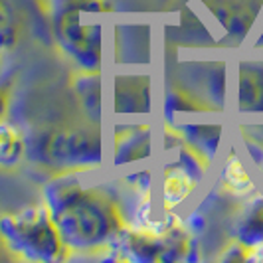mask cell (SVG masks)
Returning <instances> with one entry per match:
<instances>
[{
    "label": "cell",
    "instance_id": "4",
    "mask_svg": "<svg viewBox=\"0 0 263 263\" xmlns=\"http://www.w3.org/2000/svg\"><path fill=\"white\" fill-rule=\"evenodd\" d=\"M0 230L22 261H66L71 255L46 200L38 206L0 214Z\"/></svg>",
    "mask_w": 263,
    "mask_h": 263
},
{
    "label": "cell",
    "instance_id": "10",
    "mask_svg": "<svg viewBox=\"0 0 263 263\" xmlns=\"http://www.w3.org/2000/svg\"><path fill=\"white\" fill-rule=\"evenodd\" d=\"M168 109L172 111H212L214 107H208L206 101L198 99L192 91L174 85L168 91Z\"/></svg>",
    "mask_w": 263,
    "mask_h": 263
},
{
    "label": "cell",
    "instance_id": "11",
    "mask_svg": "<svg viewBox=\"0 0 263 263\" xmlns=\"http://www.w3.org/2000/svg\"><path fill=\"white\" fill-rule=\"evenodd\" d=\"M224 180H226V186H228L234 194H246V192L253 190V186H251L250 178H248V174L243 171V166L237 162L236 158H232L230 164L226 166Z\"/></svg>",
    "mask_w": 263,
    "mask_h": 263
},
{
    "label": "cell",
    "instance_id": "8",
    "mask_svg": "<svg viewBox=\"0 0 263 263\" xmlns=\"http://www.w3.org/2000/svg\"><path fill=\"white\" fill-rule=\"evenodd\" d=\"M117 113H146L148 111V78L121 76L115 85Z\"/></svg>",
    "mask_w": 263,
    "mask_h": 263
},
{
    "label": "cell",
    "instance_id": "5",
    "mask_svg": "<svg viewBox=\"0 0 263 263\" xmlns=\"http://www.w3.org/2000/svg\"><path fill=\"white\" fill-rule=\"evenodd\" d=\"M232 38H243L259 12L261 0H200Z\"/></svg>",
    "mask_w": 263,
    "mask_h": 263
},
{
    "label": "cell",
    "instance_id": "1",
    "mask_svg": "<svg viewBox=\"0 0 263 263\" xmlns=\"http://www.w3.org/2000/svg\"><path fill=\"white\" fill-rule=\"evenodd\" d=\"M46 204L71 253L105 250L127 232L119 202L103 188H85L67 176L53 178Z\"/></svg>",
    "mask_w": 263,
    "mask_h": 263
},
{
    "label": "cell",
    "instance_id": "3",
    "mask_svg": "<svg viewBox=\"0 0 263 263\" xmlns=\"http://www.w3.org/2000/svg\"><path fill=\"white\" fill-rule=\"evenodd\" d=\"M109 0H50V22L60 50L87 76L101 67V14Z\"/></svg>",
    "mask_w": 263,
    "mask_h": 263
},
{
    "label": "cell",
    "instance_id": "12",
    "mask_svg": "<svg viewBox=\"0 0 263 263\" xmlns=\"http://www.w3.org/2000/svg\"><path fill=\"white\" fill-rule=\"evenodd\" d=\"M12 81H2L0 83V119H4L8 115L10 101H12Z\"/></svg>",
    "mask_w": 263,
    "mask_h": 263
},
{
    "label": "cell",
    "instance_id": "7",
    "mask_svg": "<svg viewBox=\"0 0 263 263\" xmlns=\"http://www.w3.org/2000/svg\"><path fill=\"white\" fill-rule=\"evenodd\" d=\"M26 24L28 16L20 0H0V55L20 44Z\"/></svg>",
    "mask_w": 263,
    "mask_h": 263
},
{
    "label": "cell",
    "instance_id": "6",
    "mask_svg": "<svg viewBox=\"0 0 263 263\" xmlns=\"http://www.w3.org/2000/svg\"><path fill=\"white\" fill-rule=\"evenodd\" d=\"M237 107L246 113H263V64H241L237 76Z\"/></svg>",
    "mask_w": 263,
    "mask_h": 263
},
{
    "label": "cell",
    "instance_id": "13",
    "mask_svg": "<svg viewBox=\"0 0 263 263\" xmlns=\"http://www.w3.org/2000/svg\"><path fill=\"white\" fill-rule=\"evenodd\" d=\"M12 261H22V259L12 251V248L8 246L6 237L2 236V230H0V263H12Z\"/></svg>",
    "mask_w": 263,
    "mask_h": 263
},
{
    "label": "cell",
    "instance_id": "15",
    "mask_svg": "<svg viewBox=\"0 0 263 263\" xmlns=\"http://www.w3.org/2000/svg\"><path fill=\"white\" fill-rule=\"evenodd\" d=\"M0 62H2V55H0Z\"/></svg>",
    "mask_w": 263,
    "mask_h": 263
},
{
    "label": "cell",
    "instance_id": "2",
    "mask_svg": "<svg viewBox=\"0 0 263 263\" xmlns=\"http://www.w3.org/2000/svg\"><path fill=\"white\" fill-rule=\"evenodd\" d=\"M28 157L50 178L97 168L101 164L99 121L83 113L46 121L28 139Z\"/></svg>",
    "mask_w": 263,
    "mask_h": 263
},
{
    "label": "cell",
    "instance_id": "14",
    "mask_svg": "<svg viewBox=\"0 0 263 263\" xmlns=\"http://www.w3.org/2000/svg\"><path fill=\"white\" fill-rule=\"evenodd\" d=\"M246 253H243V259H255V261H263V241L261 243H255L251 248H246Z\"/></svg>",
    "mask_w": 263,
    "mask_h": 263
},
{
    "label": "cell",
    "instance_id": "9",
    "mask_svg": "<svg viewBox=\"0 0 263 263\" xmlns=\"http://www.w3.org/2000/svg\"><path fill=\"white\" fill-rule=\"evenodd\" d=\"M28 157V139L8 119H0V171H14Z\"/></svg>",
    "mask_w": 263,
    "mask_h": 263
}]
</instances>
